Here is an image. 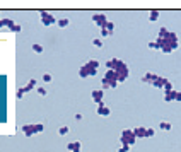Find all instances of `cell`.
I'll return each mask as SVG.
<instances>
[{"label": "cell", "mask_w": 181, "mask_h": 152, "mask_svg": "<svg viewBox=\"0 0 181 152\" xmlns=\"http://www.w3.org/2000/svg\"><path fill=\"white\" fill-rule=\"evenodd\" d=\"M156 45H157V50H161L162 53H166V55H169L173 53L174 50H178V46H180V40H178V36L174 34V33H168V36H164V38H157L156 40Z\"/></svg>", "instance_id": "cell-1"}, {"label": "cell", "mask_w": 181, "mask_h": 152, "mask_svg": "<svg viewBox=\"0 0 181 152\" xmlns=\"http://www.w3.org/2000/svg\"><path fill=\"white\" fill-rule=\"evenodd\" d=\"M106 67H108V70L116 72V75H118V84H123V82L128 79V75H130V69H128V65H127L123 60L111 58V60L106 62Z\"/></svg>", "instance_id": "cell-2"}, {"label": "cell", "mask_w": 181, "mask_h": 152, "mask_svg": "<svg viewBox=\"0 0 181 152\" xmlns=\"http://www.w3.org/2000/svg\"><path fill=\"white\" fill-rule=\"evenodd\" d=\"M98 69H99V62L98 60H89L86 62L79 69V77L81 79H87V77H92L98 74Z\"/></svg>", "instance_id": "cell-3"}, {"label": "cell", "mask_w": 181, "mask_h": 152, "mask_svg": "<svg viewBox=\"0 0 181 152\" xmlns=\"http://www.w3.org/2000/svg\"><path fill=\"white\" fill-rule=\"evenodd\" d=\"M137 142V137L133 133V128H125L120 135V145H127V147H133Z\"/></svg>", "instance_id": "cell-4"}, {"label": "cell", "mask_w": 181, "mask_h": 152, "mask_svg": "<svg viewBox=\"0 0 181 152\" xmlns=\"http://www.w3.org/2000/svg\"><path fill=\"white\" fill-rule=\"evenodd\" d=\"M45 130V125L43 123H29V125H22V133L26 137H33V135H38Z\"/></svg>", "instance_id": "cell-5"}, {"label": "cell", "mask_w": 181, "mask_h": 152, "mask_svg": "<svg viewBox=\"0 0 181 152\" xmlns=\"http://www.w3.org/2000/svg\"><path fill=\"white\" fill-rule=\"evenodd\" d=\"M40 16H41V22H43V26L50 28V26H53V24H57V19H55V16H53V14H50L48 10H41Z\"/></svg>", "instance_id": "cell-6"}, {"label": "cell", "mask_w": 181, "mask_h": 152, "mask_svg": "<svg viewBox=\"0 0 181 152\" xmlns=\"http://www.w3.org/2000/svg\"><path fill=\"white\" fill-rule=\"evenodd\" d=\"M90 98H92V101H96L98 104H103L104 103V91L103 89H94V91L90 92Z\"/></svg>", "instance_id": "cell-7"}, {"label": "cell", "mask_w": 181, "mask_h": 152, "mask_svg": "<svg viewBox=\"0 0 181 152\" xmlns=\"http://www.w3.org/2000/svg\"><path fill=\"white\" fill-rule=\"evenodd\" d=\"M92 21L103 29V28L106 26V22H108V17H106L104 14H94V16H92Z\"/></svg>", "instance_id": "cell-8"}, {"label": "cell", "mask_w": 181, "mask_h": 152, "mask_svg": "<svg viewBox=\"0 0 181 152\" xmlns=\"http://www.w3.org/2000/svg\"><path fill=\"white\" fill-rule=\"evenodd\" d=\"M98 115L99 116H103V118H106V116H110L111 115V110L103 103V104H98Z\"/></svg>", "instance_id": "cell-9"}, {"label": "cell", "mask_w": 181, "mask_h": 152, "mask_svg": "<svg viewBox=\"0 0 181 152\" xmlns=\"http://www.w3.org/2000/svg\"><path fill=\"white\" fill-rule=\"evenodd\" d=\"M38 87V82H36V79H31L24 87H21V91H22V94H26V92H29V91H33V89H36Z\"/></svg>", "instance_id": "cell-10"}, {"label": "cell", "mask_w": 181, "mask_h": 152, "mask_svg": "<svg viewBox=\"0 0 181 152\" xmlns=\"http://www.w3.org/2000/svg\"><path fill=\"white\" fill-rule=\"evenodd\" d=\"M133 133H135L137 139H147V128H145V127H137V128H133Z\"/></svg>", "instance_id": "cell-11"}, {"label": "cell", "mask_w": 181, "mask_h": 152, "mask_svg": "<svg viewBox=\"0 0 181 152\" xmlns=\"http://www.w3.org/2000/svg\"><path fill=\"white\" fill-rule=\"evenodd\" d=\"M67 149H69L70 152H81L82 151V144L79 142V140H74V142H69Z\"/></svg>", "instance_id": "cell-12"}, {"label": "cell", "mask_w": 181, "mask_h": 152, "mask_svg": "<svg viewBox=\"0 0 181 152\" xmlns=\"http://www.w3.org/2000/svg\"><path fill=\"white\" fill-rule=\"evenodd\" d=\"M164 82H166V79H164V77H161V75H156V79H154V82H152L151 86H152V87H157V89H162V87H164Z\"/></svg>", "instance_id": "cell-13"}, {"label": "cell", "mask_w": 181, "mask_h": 152, "mask_svg": "<svg viewBox=\"0 0 181 152\" xmlns=\"http://www.w3.org/2000/svg\"><path fill=\"white\" fill-rule=\"evenodd\" d=\"M104 79L110 82H116L118 84V75H116V72L115 70H108L106 74H104Z\"/></svg>", "instance_id": "cell-14"}, {"label": "cell", "mask_w": 181, "mask_h": 152, "mask_svg": "<svg viewBox=\"0 0 181 152\" xmlns=\"http://www.w3.org/2000/svg\"><path fill=\"white\" fill-rule=\"evenodd\" d=\"M156 75H157V74H154V72H147V74L142 77V82H144V84H152L154 79H156Z\"/></svg>", "instance_id": "cell-15"}, {"label": "cell", "mask_w": 181, "mask_h": 152, "mask_svg": "<svg viewBox=\"0 0 181 152\" xmlns=\"http://www.w3.org/2000/svg\"><path fill=\"white\" fill-rule=\"evenodd\" d=\"M101 86H103V91H104V89H115V87H118L116 82H110V81H106V79L101 81Z\"/></svg>", "instance_id": "cell-16"}, {"label": "cell", "mask_w": 181, "mask_h": 152, "mask_svg": "<svg viewBox=\"0 0 181 152\" xmlns=\"http://www.w3.org/2000/svg\"><path fill=\"white\" fill-rule=\"evenodd\" d=\"M16 26V22L12 19H2L0 21V28H9V29H12Z\"/></svg>", "instance_id": "cell-17"}, {"label": "cell", "mask_w": 181, "mask_h": 152, "mask_svg": "<svg viewBox=\"0 0 181 152\" xmlns=\"http://www.w3.org/2000/svg\"><path fill=\"white\" fill-rule=\"evenodd\" d=\"M174 99H176V91L164 92V101H166V103H173Z\"/></svg>", "instance_id": "cell-18"}, {"label": "cell", "mask_w": 181, "mask_h": 152, "mask_svg": "<svg viewBox=\"0 0 181 152\" xmlns=\"http://www.w3.org/2000/svg\"><path fill=\"white\" fill-rule=\"evenodd\" d=\"M159 128H161V130H164V132H169V130L173 128V125L169 122H161V123H159Z\"/></svg>", "instance_id": "cell-19"}, {"label": "cell", "mask_w": 181, "mask_h": 152, "mask_svg": "<svg viewBox=\"0 0 181 152\" xmlns=\"http://www.w3.org/2000/svg\"><path fill=\"white\" fill-rule=\"evenodd\" d=\"M157 19H159V10H151V14H149V21H151V22H156Z\"/></svg>", "instance_id": "cell-20"}, {"label": "cell", "mask_w": 181, "mask_h": 152, "mask_svg": "<svg viewBox=\"0 0 181 152\" xmlns=\"http://www.w3.org/2000/svg\"><path fill=\"white\" fill-rule=\"evenodd\" d=\"M162 89H164V92H171V91H174V89H173V82L166 79V82H164V87H162Z\"/></svg>", "instance_id": "cell-21"}, {"label": "cell", "mask_w": 181, "mask_h": 152, "mask_svg": "<svg viewBox=\"0 0 181 152\" xmlns=\"http://www.w3.org/2000/svg\"><path fill=\"white\" fill-rule=\"evenodd\" d=\"M57 24H58L60 28H67V26L70 24V19H57Z\"/></svg>", "instance_id": "cell-22"}, {"label": "cell", "mask_w": 181, "mask_h": 152, "mask_svg": "<svg viewBox=\"0 0 181 152\" xmlns=\"http://www.w3.org/2000/svg\"><path fill=\"white\" fill-rule=\"evenodd\" d=\"M31 48H33V51H34V53H38V55H40V53H43V46H41V45H38V43H34Z\"/></svg>", "instance_id": "cell-23"}, {"label": "cell", "mask_w": 181, "mask_h": 152, "mask_svg": "<svg viewBox=\"0 0 181 152\" xmlns=\"http://www.w3.org/2000/svg\"><path fill=\"white\" fill-rule=\"evenodd\" d=\"M51 81H53V75H51V74H43V82L50 84Z\"/></svg>", "instance_id": "cell-24"}, {"label": "cell", "mask_w": 181, "mask_h": 152, "mask_svg": "<svg viewBox=\"0 0 181 152\" xmlns=\"http://www.w3.org/2000/svg\"><path fill=\"white\" fill-rule=\"evenodd\" d=\"M69 132H70V130H69V127H60V128H58V135H62V137H63V135H67Z\"/></svg>", "instance_id": "cell-25"}, {"label": "cell", "mask_w": 181, "mask_h": 152, "mask_svg": "<svg viewBox=\"0 0 181 152\" xmlns=\"http://www.w3.org/2000/svg\"><path fill=\"white\" fill-rule=\"evenodd\" d=\"M104 29H108V31H110V33H113V31H115V24L108 21V22H106V26H104Z\"/></svg>", "instance_id": "cell-26"}, {"label": "cell", "mask_w": 181, "mask_h": 152, "mask_svg": "<svg viewBox=\"0 0 181 152\" xmlns=\"http://www.w3.org/2000/svg\"><path fill=\"white\" fill-rule=\"evenodd\" d=\"M92 45L96 46V48H103V41L99 38H96V40H92Z\"/></svg>", "instance_id": "cell-27"}, {"label": "cell", "mask_w": 181, "mask_h": 152, "mask_svg": "<svg viewBox=\"0 0 181 152\" xmlns=\"http://www.w3.org/2000/svg\"><path fill=\"white\" fill-rule=\"evenodd\" d=\"M36 92H38L40 96H46V94H48V91H46L45 87H36Z\"/></svg>", "instance_id": "cell-28"}, {"label": "cell", "mask_w": 181, "mask_h": 152, "mask_svg": "<svg viewBox=\"0 0 181 152\" xmlns=\"http://www.w3.org/2000/svg\"><path fill=\"white\" fill-rule=\"evenodd\" d=\"M111 34H113V33H110V31H108V29H104V28L101 29V36H103V38H110Z\"/></svg>", "instance_id": "cell-29"}, {"label": "cell", "mask_w": 181, "mask_h": 152, "mask_svg": "<svg viewBox=\"0 0 181 152\" xmlns=\"http://www.w3.org/2000/svg\"><path fill=\"white\" fill-rule=\"evenodd\" d=\"M156 135V130L154 128H147V139H152Z\"/></svg>", "instance_id": "cell-30"}, {"label": "cell", "mask_w": 181, "mask_h": 152, "mask_svg": "<svg viewBox=\"0 0 181 152\" xmlns=\"http://www.w3.org/2000/svg\"><path fill=\"white\" fill-rule=\"evenodd\" d=\"M12 33H21V31H22V26H19V24H16V26H14V28H12Z\"/></svg>", "instance_id": "cell-31"}, {"label": "cell", "mask_w": 181, "mask_h": 152, "mask_svg": "<svg viewBox=\"0 0 181 152\" xmlns=\"http://www.w3.org/2000/svg\"><path fill=\"white\" fill-rule=\"evenodd\" d=\"M130 151V147H127V145H120L118 147V152H128Z\"/></svg>", "instance_id": "cell-32"}, {"label": "cell", "mask_w": 181, "mask_h": 152, "mask_svg": "<svg viewBox=\"0 0 181 152\" xmlns=\"http://www.w3.org/2000/svg\"><path fill=\"white\" fill-rule=\"evenodd\" d=\"M149 48H151V50H157V45H156V41H151V43H149Z\"/></svg>", "instance_id": "cell-33"}, {"label": "cell", "mask_w": 181, "mask_h": 152, "mask_svg": "<svg viewBox=\"0 0 181 152\" xmlns=\"http://www.w3.org/2000/svg\"><path fill=\"white\" fill-rule=\"evenodd\" d=\"M174 101H181V92L180 91H176V99Z\"/></svg>", "instance_id": "cell-34"}, {"label": "cell", "mask_w": 181, "mask_h": 152, "mask_svg": "<svg viewBox=\"0 0 181 152\" xmlns=\"http://www.w3.org/2000/svg\"><path fill=\"white\" fill-rule=\"evenodd\" d=\"M16 96H17V99H21V98H22V91H21V89H17V92H16Z\"/></svg>", "instance_id": "cell-35"}, {"label": "cell", "mask_w": 181, "mask_h": 152, "mask_svg": "<svg viewBox=\"0 0 181 152\" xmlns=\"http://www.w3.org/2000/svg\"><path fill=\"white\" fill-rule=\"evenodd\" d=\"M82 118H84V116H82L81 113H77V115H75V120H77V122H81Z\"/></svg>", "instance_id": "cell-36"}, {"label": "cell", "mask_w": 181, "mask_h": 152, "mask_svg": "<svg viewBox=\"0 0 181 152\" xmlns=\"http://www.w3.org/2000/svg\"><path fill=\"white\" fill-rule=\"evenodd\" d=\"M0 21H2V19H0Z\"/></svg>", "instance_id": "cell-37"}]
</instances>
